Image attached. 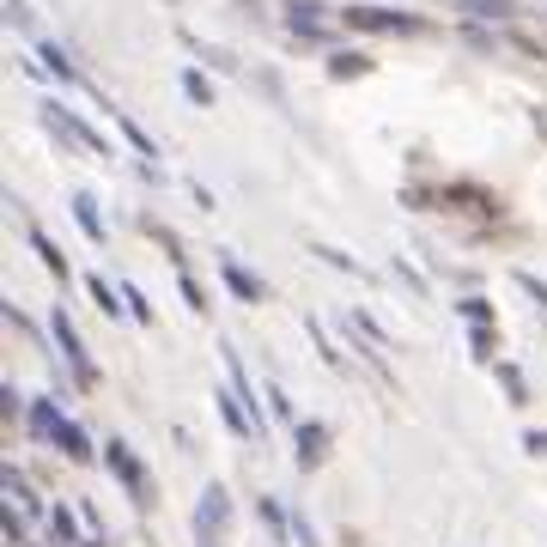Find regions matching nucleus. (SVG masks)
<instances>
[{
    "instance_id": "obj_32",
    "label": "nucleus",
    "mask_w": 547,
    "mask_h": 547,
    "mask_svg": "<svg viewBox=\"0 0 547 547\" xmlns=\"http://www.w3.org/2000/svg\"><path fill=\"white\" fill-rule=\"evenodd\" d=\"M304 329H310V341H317V353H323V359H329V365L341 371V353L329 347V335H323V323H317V317H304Z\"/></svg>"
},
{
    "instance_id": "obj_37",
    "label": "nucleus",
    "mask_w": 547,
    "mask_h": 547,
    "mask_svg": "<svg viewBox=\"0 0 547 547\" xmlns=\"http://www.w3.org/2000/svg\"><path fill=\"white\" fill-rule=\"evenodd\" d=\"M292 535H298V547H317V529H310L304 517H292Z\"/></svg>"
},
{
    "instance_id": "obj_18",
    "label": "nucleus",
    "mask_w": 547,
    "mask_h": 547,
    "mask_svg": "<svg viewBox=\"0 0 547 547\" xmlns=\"http://www.w3.org/2000/svg\"><path fill=\"white\" fill-rule=\"evenodd\" d=\"M189 49L213 67V73H244V61L238 55H231V49H219V43H201V37H189Z\"/></svg>"
},
{
    "instance_id": "obj_40",
    "label": "nucleus",
    "mask_w": 547,
    "mask_h": 547,
    "mask_svg": "<svg viewBox=\"0 0 547 547\" xmlns=\"http://www.w3.org/2000/svg\"><path fill=\"white\" fill-rule=\"evenodd\" d=\"M86 547H104V541H86Z\"/></svg>"
},
{
    "instance_id": "obj_23",
    "label": "nucleus",
    "mask_w": 547,
    "mask_h": 547,
    "mask_svg": "<svg viewBox=\"0 0 547 547\" xmlns=\"http://www.w3.org/2000/svg\"><path fill=\"white\" fill-rule=\"evenodd\" d=\"M49 535H55V547H80V523H73V511H67V505H55V511H49Z\"/></svg>"
},
{
    "instance_id": "obj_16",
    "label": "nucleus",
    "mask_w": 547,
    "mask_h": 547,
    "mask_svg": "<svg viewBox=\"0 0 547 547\" xmlns=\"http://www.w3.org/2000/svg\"><path fill=\"white\" fill-rule=\"evenodd\" d=\"M86 292H92V304L104 310V317H128V304H122V286H110L104 274H92V280H86Z\"/></svg>"
},
{
    "instance_id": "obj_8",
    "label": "nucleus",
    "mask_w": 547,
    "mask_h": 547,
    "mask_svg": "<svg viewBox=\"0 0 547 547\" xmlns=\"http://www.w3.org/2000/svg\"><path fill=\"white\" fill-rule=\"evenodd\" d=\"M225 523H231V505H225V487H207V493H201V511H195V535H201V547H219Z\"/></svg>"
},
{
    "instance_id": "obj_27",
    "label": "nucleus",
    "mask_w": 547,
    "mask_h": 547,
    "mask_svg": "<svg viewBox=\"0 0 547 547\" xmlns=\"http://www.w3.org/2000/svg\"><path fill=\"white\" fill-rule=\"evenodd\" d=\"M122 304H128V317H134L140 329H152V304H146V292H140V286H122Z\"/></svg>"
},
{
    "instance_id": "obj_24",
    "label": "nucleus",
    "mask_w": 547,
    "mask_h": 547,
    "mask_svg": "<svg viewBox=\"0 0 547 547\" xmlns=\"http://www.w3.org/2000/svg\"><path fill=\"white\" fill-rule=\"evenodd\" d=\"M456 310H462V317H468V329H499V317H493V304H487L481 292H475V298H462Z\"/></svg>"
},
{
    "instance_id": "obj_21",
    "label": "nucleus",
    "mask_w": 547,
    "mask_h": 547,
    "mask_svg": "<svg viewBox=\"0 0 547 547\" xmlns=\"http://www.w3.org/2000/svg\"><path fill=\"white\" fill-rule=\"evenodd\" d=\"M493 377L505 383V396H511V408H529V383H523V371H517L511 359H499V365H493Z\"/></svg>"
},
{
    "instance_id": "obj_39",
    "label": "nucleus",
    "mask_w": 547,
    "mask_h": 547,
    "mask_svg": "<svg viewBox=\"0 0 547 547\" xmlns=\"http://www.w3.org/2000/svg\"><path fill=\"white\" fill-rule=\"evenodd\" d=\"M529 122H535V134L547 140V104H535V110H529Z\"/></svg>"
},
{
    "instance_id": "obj_28",
    "label": "nucleus",
    "mask_w": 547,
    "mask_h": 547,
    "mask_svg": "<svg viewBox=\"0 0 547 547\" xmlns=\"http://www.w3.org/2000/svg\"><path fill=\"white\" fill-rule=\"evenodd\" d=\"M389 274H396V280H402L408 292H420V298H426V274H420V268H414L408 256H396V262H389Z\"/></svg>"
},
{
    "instance_id": "obj_4",
    "label": "nucleus",
    "mask_w": 547,
    "mask_h": 547,
    "mask_svg": "<svg viewBox=\"0 0 547 547\" xmlns=\"http://www.w3.org/2000/svg\"><path fill=\"white\" fill-rule=\"evenodd\" d=\"M49 335H55V347H61V359H67L73 383H80V389H98V365H92V353H86L80 329H73V317H67L61 304H55V317H49Z\"/></svg>"
},
{
    "instance_id": "obj_6",
    "label": "nucleus",
    "mask_w": 547,
    "mask_h": 547,
    "mask_svg": "<svg viewBox=\"0 0 547 547\" xmlns=\"http://www.w3.org/2000/svg\"><path fill=\"white\" fill-rule=\"evenodd\" d=\"M335 13H341V7H323V0H286V31H292L304 49H317V43L329 37L323 25H329Z\"/></svg>"
},
{
    "instance_id": "obj_26",
    "label": "nucleus",
    "mask_w": 547,
    "mask_h": 547,
    "mask_svg": "<svg viewBox=\"0 0 547 547\" xmlns=\"http://www.w3.org/2000/svg\"><path fill=\"white\" fill-rule=\"evenodd\" d=\"M468 347H475V359L499 365V329H468Z\"/></svg>"
},
{
    "instance_id": "obj_1",
    "label": "nucleus",
    "mask_w": 547,
    "mask_h": 547,
    "mask_svg": "<svg viewBox=\"0 0 547 547\" xmlns=\"http://www.w3.org/2000/svg\"><path fill=\"white\" fill-rule=\"evenodd\" d=\"M402 201L420 207V213H468V219H481V225L505 219V201L487 183H408Z\"/></svg>"
},
{
    "instance_id": "obj_13",
    "label": "nucleus",
    "mask_w": 547,
    "mask_h": 547,
    "mask_svg": "<svg viewBox=\"0 0 547 547\" xmlns=\"http://www.w3.org/2000/svg\"><path fill=\"white\" fill-rule=\"evenodd\" d=\"M49 444H55L67 462H92V456H98V450H92V438H86L80 426H73L67 414H61V426H55V438H49Z\"/></svg>"
},
{
    "instance_id": "obj_12",
    "label": "nucleus",
    "mask_w": 547,
    "mask_h": 547,
    "mask_svg": "<svg viewBox=\"0 0 547 547\" xmlns=\"http://www.w3.org/2000/svg\"><path fill=\"white\" fill-rule=\"evenodd\" d=\"M365 73H377V61H371L365 49H335V55H329V80H335V86L365 80Z\"/></svg>"
},
{
    "instance_id": "obj_31",
    "label": "nucleus",
    "mask_w": 547,
    "mask_h": 547,
    "mask_svg": "<svg viewBox=\"0 0 547 547\" xmlns=\"http://www.w3.org/2000/svg\"><path fill=\"white\" fill-rule=\"evenodd\" d=\"M256 511H262V523L274 529V541H286V511H280L274 499H256Z\"/></svg>"
},
{
    "instance_id": "obj_17",
    "label": "nucleus",
    "mask_w": 547,
    "mask_h": 547,
    "mask_svg": "<svg viewBox=\"0 0 547 547\" xmlns=\"http://www.w3.org/2000/svg\"><path fill=\"white\" fill-rule=\"evenodd\" d=\"M116 128H122V140H128V146L140 152V159H152V165H159V146H152V134H146V128H140V122H134L128 110H116Z\"/></svg>"
},
{
    "instance_id": "obj_9",
    "label": "nucleus",
    "mask_w": 547,
    "mask_h": 547,
    "mask_svg": "<svg viewBox=\"0 0 547 547\" xmlns=\"http://www.w3.org/2000/svg\"><path fill=\"white\" fill-rule=\"evenodd\" d=\"M219 274H225V286L238 292L244 304H262V298H268V286H262V280H256V274H250L238 256H231V250H219Z\"/></svg>"
},
{
    "instance_id": "obj_14",
    "label": "nucleus",
    "mask_w": 547,
    "mask_h": 547,
    "mask_svg": "<svg viewBox=\"0 0 547 547\" xmlns=\"http://www.w3.org/2000/svg\"><path fill=\"white\" fill-rule=\"evenodd\" d=\"M25 244L37 250V262H43V268H49L55 280H67V256H61V244L49 238V231H43V225H25Z\"/></svg>"
},
{
    "instance_id": "obj_11",
    "label": "nucleus",
    "mask_w": 547,
    "mask_h": 547,
    "mask_svg": "<svg viewBox=\"0 0 547 547\" xmlns=\"http://www.w3.org/2000/svg\"><path fill=\"white\" fill-rule=\"evenodd\" d=\"M37 67H43V73H55L61 86H86V73L73 67V55H67L61 43H37Z\"/></svg>"
},
{
    "instance_id": "obj_3",
    "label": "nucleus",
    "mask_w": 547,
    "mask_h": 547,
    "mask_svg": "<svg viewBox=\"0 0 547 547\" xmlns=\"http://www.w3.org/2000/svg\"><path fill=\"white\" fill-rule=\"evenodd\" d=\"M43 128H49V134H55L67 152H92V159H116V146H110V140H104V134H98V128H92L80 110H67V104H55V98L43 104Z\"/></svg>"
},
{
    "instance_id": "obj_22",
    "label": "nucleus",
    "mask_w": 547,
    "mask_h": 547,
    "mask_svg": "<svg viewBox=\"0 0 547 547\" xmlns=\"http://www.w3.org/2000/svg\"><path fill=\"white\" fill-rule=\"evenodd\" d=\"M7 493H13V511H25V517H37V511H43V499L31 493V481L19 475V468H7Z\"/></svg>"
},
{
    "instance_id": "obj_19",
    "label": "nucleus",
    "mask_w": 547,
    "mask_h": 547,
    "mask_svg": "<svg viewBox=\"0 0 547 547\" xmlns=\"http://www.w3.org/2000/svg\"><path fill=\"white\" fill-rule=\"evenodd\" d=\"M25 420H31V432H37V438H55V426H61V408H55V396L31 402V408H25Z\"/></svg>"
},
{
    "instance_id": "obj_15",
    "label": "nucleus",
    "mask_w": 547,
    "mask_h": 547,
    "mask_svg": "<svg viewBox=\"0 0 547 547\" xmlns=\"http://www.w3.org/2000/svg\"><path fill=\"white\" fill-rule=\"evenodd\" d=\"M67 207H73V225H80L92 244H104V213H98V195H86V189H80Z\"/></svg>"
},
{
    "instance_id": "obj_38",
    "label": "nucleus",
    "mask_w": 547,
    "mask_h": 547,
    "mask_svg": "<svg viewBox=\"0 0 547 547\" xmlns=\"http://www.w3.org/2000/svg\"><path fill=\"white\" fill-rule=\"evenodd\" d=\"M523 450L529 456H547V432H523Z\"/></svg>"
},
{
    "instance_id": "obj_34",
    "label": "nucleus",
    "mask_w": 547,
    "mask_h": 547,
    "mask_svg": "<svg viewBox=\"0 0 547 547\" xmlns=\"http://www.w3.org/2000/svg\"><path fill=\"white\" fill-rule=\"evenodd\" d=\"M25 408H31V402L19 396V389H13V383H7V389H0V414H7V420H13V414H25Z\"/></svg>"
},
{
    "instance_id": "obj_25",
    "label": "nucleus",
    "mask_w": 547,
    "mask_h": 547,
    "mask_svg": "<svg viewBox=\"0 0 547 547\" xmlns=\"http://www.w3.org/2000/svg\"><path fill=\"white\" fill-rule=\"evenodd\" d=\"M177 286H183V304L195 310V317H207V286H201L189 268H177Z\"/></svg>"
},
{
    "instance_id": "obj_5",
    "label": "nucleus",
    "mask_w": 547,
    "mask_h": 547,
    "mask_svg": "<svg viewBox=\"0 0 547 547\" xmlns=\"http://www.w3.org/2000/svg\"><path fill=\"white\" fill-rule=\"evenodd\" d=\"M104 462H110V475H116V481L128 487V499H134V505L146 511V505H152V481H146L140 456H134V450H128L122 438H110V444H104Z\"/></svg>"
},
{
    "instance_id": "obj_30",
    "label": "nucleus",
    "mask_w": 547,
    "mask_h": 547,
    "mask_svg": "<svg viewBox=\"0 0 547 547\" xmlns=\"http://www.w3.org/2000/svg\"><path fill=\"white\" fill-rule=\"evenodd\" d=\"M0 529H7V547H31L25 541V511H0Z\"/></svg>"
},
{
    "instance_id": "obj_35",
    "label": "nucleus",
    "mask_w": 547,
    "mask_h": 547,
    "mask_svg": "<svg viewBox=\"0 0 547 547\" xmlns=\"http://www.w3.org/2000/svg\"><path fill=\"white\" fill-rule=\"evenodd\" d=\"M7 25L13 31H31V7H25V0H7Z\"/></svg>"
},
{
    "instance_id": "obj_10",
    "label": "nucleus",
    "mask_w": 547,
    "mask_h": 547,
    "mask_svg": "<svg viewBox=\"0 0 547 547\" xmlns=\"http://www.w3.org/2000/svg\"><path fill=\"white\" fill-rule=\"evenodd\" d=\"M444 7L468 13L475 25H505V19H517V0H444Z\"/></svg>"
},
{
    "instance_id": "obj_33",
    "label": "nucleus",
    "mask_w": 547,
    "mask_h": 547,
    "mask_svg": "<svg viewBox=\"0 0 547 547\" xmlns=\"http://www.w3.org/2000/svg\"><path fill=\"white\" fill-rule=\"evenodd\" d=\"M517 286H523V292H529V298H535V304L547 310V280H535L529 268H517Z\"/></svg>"
},
{
    "instance_id": "obj_20",
    "label": "nucleus",
    "mask_w": 547,
    "mask_h": 547,
    "mask_svg": "<svg viewBox=\"0 0 547 547\" xmlns=\"http://www.w3.org/2000/svg\"><path fill=\"white\" fill-rule=\"evenodd\" d=\"M183 98L195 104V110H213V80L201 67H183Z\"/></svg>"
},
{
    "instance_id": "obj_7",
    "label": "nucleus",
    "mask_w": 547,
    "mask_h": 547,
    "mask_svg": "<svg viewBox=\"0 0 547 547\" xmlns=\"http://www.w3.org/2000/svg\"><path fill=\"white\" fill-rule=\"evenodd\" d=\"M329 444H335L329 420H292V462H298V468H323Z\"/></svg>"
},
{
    "instance_id": "obj_29",
    "label": "nucleus",
    "mask_w": 547,
    "mask_h": 547,
    "mask_svg": "<svg viewBox=\"0 0 547 547\" xmlns=\"http://www.w3.org/2000/svg\"><path fill=\"white\" fill-rule=\"evenodd\" d=\"M262 402H268V414H274V420H298V414H292V402H286V389H280V383H268V389H262Z\"/></svg>"
},
{
    "instance_id": "obj_2",
    "label": "nucleus",
    "mask_w": 547,
    "mask_h": 547,
    "mask_svg": "<svg viewBox=\"0 0 547 547\" xmlns=\"http://www.w3.org/2000/svg\"><path fill=\"white\" fill-rule=\"evenodd\" d=\"M335 19H341V31H359V37H426L432 31V19L402 13V7H371V0H353Z\"/></svg>"
},
{
    "instance_id": "obj_36",
    "label": "nucleus",
    "mask_w": 547,
    "mask_h": 547,
    "mask_svg": "<svg viewBox=\"0 0 547 547\" xmlns=\"http://www.w3.org/2000/svg\"><path fill=\"white\" fill-rule=\"evenodd\" d=\"M317 256H323L329 268H347V274H359V262H353V256H341V250H329V244H317Z\"/></svg>"
}]
</instances>
